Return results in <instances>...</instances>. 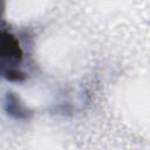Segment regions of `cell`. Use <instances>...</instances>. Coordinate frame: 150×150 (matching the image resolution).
Instances as JSON below:
<instances>
[{
    "instance_id": "1",
    "label": "cell",
    "mask_w": 150,
    "mask_h": 150,
    "mask_svg": "<svg viewBox=\"0 0 150 150\" xmlns=\"http://www.w3.org/2000/svg\"><path fill=\"white\" fill-rule=\"evenodd\" d=\"M22 57V52L16 39L9 34L4 32L1 35V59L5 62L9 59V62H20Z\"/></svg>"
}]
</instances>
